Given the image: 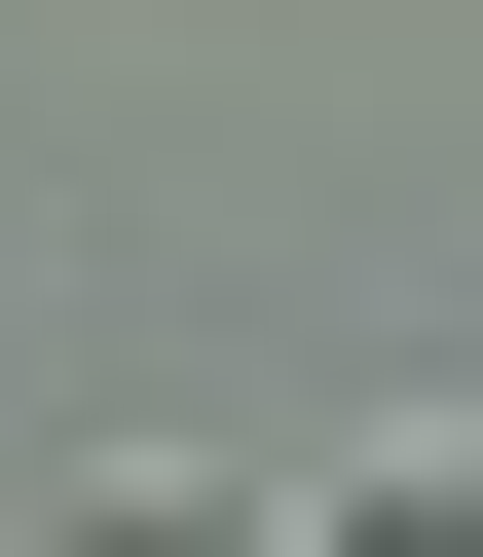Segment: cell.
Here are the masks:
<instances>
[{"label": "cell", "mask_w": 483, "mask_h": 557, "mask_svg": "<svg viewBox=\"0 0 483 557\" xmlns=\"http://www.w3.org/2000/svg\"><path fill=\"white\" fill-rule=\"evenodd\" d=\"M335 520H409V557H446V520H483V409H372V446H335Z\"/></svg>", "instance_id": "1"}]
</instances>
